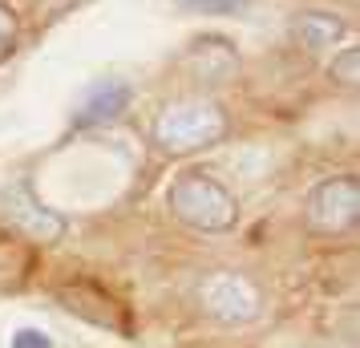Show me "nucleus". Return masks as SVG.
<instances>
[{
	"mask_svg": "<svg viewBox=\"0 0 360 348\" xmlns=\"http://www.w3.org/2000/svg\"><path fill=\"white\" fill-rule=\"evenodd\" d=\"M360 219V179L356 174H336L311 186L304 202V223L316 235H344L352 231Z\"/></svg>",
	"mask_w": 360,
	"mask_h": 348,
	"instance_id": "4",
	"label": "nucleus"
},
{
	"mask_svg": "<svg viewBox=\"0 0 360 348\" xmlns=\"http://www.w3.org/2000/svg\"><path fill=\"white\" fill-rule=\"evenodd\" d=\"M4 219L33 243H57L65 235V219L37 199V191L29 183H17L4 191Z\"/></svg>",
	"mask_w": 360,
	"mask_h": 348,
	"instance_id": "5",
	"label": "nucleus"
},
{
	"mask_svg": "<svg viewBox=\"0 0 360 348\" xmlns=\"http://www.w3.org/2000/svg\"><path fill=\"white\" fill-rule=\"evenodd\" d=\"M288 37L300 53L320 57V53L336 49V41L344 37V20L336 13H324V8H304L288 20Z\"/></svg>",
	"mask_w": 360,
	"mask_h": 348,
	"instance_id": "7",
	"label": "nucleus"
},
{
	"mask_svg": "<svg viewBox=\"0 0 360 348\" xmlns=\"http://www.w3.org/2000/svg\"><path fill=\"white\" fill-rule=\"evenodd\" d=\"M13 348H53V344H49V336H45V332L25 328V332H17V336H13Z\"/></svg>",
	"mask_w": 360,
	"mask_h": 348,
	"instance_id": "12",
	"label": "nucleus"
},
{
	"mask_svg": "<svg viewBox=\"0 0 360 348\" xmlns=\"http://www.w3.org/2000/svg\"><path fill=\"white\" fill-rule=\"evenodd\" d=\"M328 77H332V85H340V89H348V94H356V85H360V49L356 45L340 49L332 61H328Z\"/></svg>",
	"mask_w": 360,
	"mask_h": 348,
	"instance_id": "9",
	"label": "nucleus"
},
{
	"mask_svg": "<svg viewBox=\"0 0 360 348\" xmlns=\"http://www.w3.org/2000/svg\"><path fill=\"white\" fill-rule=\"evenodd\" d=\"M17 37H20V25H17V17H13V8H8V4H0V61H8V57H13Z\"/></svg>",
	"mask_w": 360,
	"mask_h": 348,
	"instance_id": "10",
	"label": "nucleus"
},
{
	"mask_svg": "<svg viewBox=\"0 0 360 348\" xmlns=\"http://www.w3.org/2000/svg\"><path fill=\"white\" fill-rule=\"evenodd\" d=\"M130 98H134V89L122 77H101V82L85 85V94L77 98V110H73V126L89 130V126L117 122V117L130 110Z\"/></svg>",
	"mask_w": 360,
	"mask_h": 348,
	"instance_id": "6",
	"label": "nucleus"
},
{
	"mask_svg": "<svg viewBox=\"0 0 360 348\" xmlns=\"http://www.w3.org/2000/svg\"><path fill=\"white\" fill-rule=\"evenodd\" d=\"M182 69H191L195 73V82H211V85H223L235 77V69H239V57L231 49L223 37H198L195 45L186 49L182 57Z\"/></svg>",
	"mask_w": 360,
	"mask_h": 348,
	"instance_id": "8",
	"label": "nucleus"
},
{
	"mask_svg": "<svg viewBox=\"0 0 360 348\" xmlns=\"http://www.w3.org/2000/svg\"><path fill=\"white\" fill-rule=\"evenodd\" d=\"M166 207L170 215L195 227V231H207V235H219V231H231L239 223V202L231 195L227 186L211 179L207 170H186L179 174L170 191H166Z\"/></svg>",
	"mask_w": 360,
	"mask_h": 348,
	"instance_id": "2",
	"label": "nucleus"
},
{
	"mask_svg": "<svg viewBox=\"0 0 360 348\" xmlns=\"http://www.w3.org/2000/svg\"><path fill=\"white\" fill-rule=\"evenodd\" d=\"M195 299L202 316H211L214 324H255L263 316V288L247 271H235V267H219V271H207L195 288Z\"/></svg>",
	"mask_w": 360,
	"mask_h": 348,
	"instance_id": "3",
	"label": "nucleus"
},
{
	"mask_svg": "<svg viewBox=\"0 0 360 348\" xmlns=\"http://www.w3.org/2000/svg\"><path fill=\"white\" fill-rule=\"evenodd\" d=\"M179 4L191 13H239L243 8V0H179Z\"/></svg>",
	"mask_w": 360,
	"mask_h": 348,
	"instance_id": "11",
	"label": "nucleus"
},
{
	"mask_svg": "<svg viewBox=\"0 0 360 348\" xmlns=\"http://www.w3.org/2000/svg\"><path fill=\"white\" fill-rule=\"evenodd\" d=\"M227 134H231L227 110L207 94H195V98L166 101L154 117V126H150V142L162 150L166 158H191V154L219 146Z\"/></svg>",
	"mask_w": 360,
	"mask_h": 348,
	"instance_id": "1",
	"label": "nucleus"
}]
</instances>
